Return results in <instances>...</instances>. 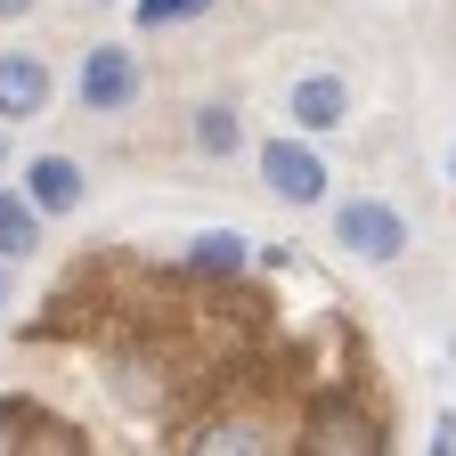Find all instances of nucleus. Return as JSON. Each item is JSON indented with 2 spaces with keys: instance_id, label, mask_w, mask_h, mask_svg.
Listing matches in <instances>:
<instances>
[{
  "instance_id": "f257e3e1",
  "label": "nucleus",
  "mask_w": 456,
  "mask_h": 456,
  "mask_svg": "<svg viewBox=\"0 0 456 456\" xmlns=\"http://www.w3.org/2000/svg\"><path fill=\"white\" fill-rule=\"evenodd\" d=\"M302 448H326V456H375L383 440H375V416H359L342 391H326V399H310V416H302Z\"/></svg>"
},
{
  "instance_id": "f03ea898",
  "label": "nucleus",
  "mask_w": 456,
  "mask_h": 456,
  "mask_svg": "<svg viewBox=\"0 0 456 456\" xmlns=\"http://www.w3.org/2000/svg\"><path fill=\"white\" fill-rule=\"evenodd\" d=\"M334 237L351 245V253H367V261H391L399 245H408V220H399L391 204H342V220H334Z\"/></svg>"
},
{
  "instance_id": "7ed1b4c3",
  "label": "nucleus",
  "mask_w": 456,
  "mask_h": 456,
  "mask_svg": "<svg viewBox=\"0 0 456 456\" xmlns=\"http://www.w3.org/2000/svg\"><path fill=\"white\" fill-rule=\"evenodd\" d=\"M261 180H269L285 204H318V196H326V163H318L310 147H285V139H277V147H261Z\"/></svg>"
},
{
  "instance_id": "20e7f679",
  "label": "nucleus",
  "mask_w": 456,
  "mask_h": 456,
  "mask_svg": "<svg viewBox=\"0 0 456 456\" xmlns=\"http://www.w3.org/2000/svg\"><path fill=\"white\" fill-rule=\"evenodd\" d=\"M139 90V66H131V49H90V66H82V106H98V114H114Z\"/></svg>"
},
{
  "instance_id": "39448f33",
  "label": "nucleus",
  "mask_w": 456,
  "mask_h": 456,
  "mask_svg": "<svg viewBox=\"0 0 456 456\" xmlns=\"http://www.w3.org/2000/svg\"><path fill=\"white\" fill-rule=\"evenodd\" d=\"M49 106V66L41 57H0V123H25Z\"/></svg>"
},
{
  "instance_id": "423d86ee",
  "label": "nucleus",
  "mask_w": 456,
  "mask_h": 456,
  "mask_svg": "<svg viewBox=\"0 0 456 456\" xmlns=\"http://www.w3.org/2000/svg\"><path fill=\"white\" fill-rule=\"evenodd\" d=\"M294 123L302 131H342V123H351V90H342L334 74H310L294 90Z\"/></svg>"
},
{
  "instance_id": "0eeeda50",
  "label": "nucleus",
  "mask_w": 456,
  "mask_h": 456,
  "mask_svg": "<svg viewBox=\"0 0 456 456\" xmlns=\"http://www.w3.org/2000/svg\"><path fill=\"white\" fill-rule=\"evenodd\" d=\"M25 188H33L41 212H74V204H82V171H74L66 155H41V163L25 171Z\"/></svg>"
},
{
  "instance_id": "6e6552de",
  "label": "nucleus",
  "mask_w": 456,
  "mask_h": 456,
  "mask_svg": "<svg viewBox=\"0 0 456 456\" xmlns=\"http://www.w3.org/2000/svg\"><path fill=\"white\" fill-rule=\"evenodd\" d=\"M188 269H196V277H237V269H245V237H228V228L196 237V245H188Z\"/></svg>"
},
{
  "instance_id": "1a4fd4ad",
  "label": "nucleus",
  "mask_w": 456,
  "mask_h": 456,
  "mask_svg": "<svg viewBox=\"0 0 456 456\" xmlns=\"http://www.w3.org/2000/svg\"><path fill=\"white\" fill-rule=\"evenodd\" d=\"M41 245V220H33V204L25 196H0V261H25Z\"/></svg>"
},
{
  "instance_id": "9d476101",
  "label": "nucleus",
  "mask_w": 456,
  "mask_h": 456,
  "mask_svg": "<svg viewBox=\"0 0 456 456\" xmlns=\"http://www.w3.org/2000/svg\"><path fill=\"white\" fill-rule=\"evenodd\" d=\"M0 424H9V432H41L33 448H82V432H74V424H49L41 408H25V399H0Z\"/></svg>"
},
{
  "instance_id": "9b49d317",
  "label": "nucleus",
  "mask_w": 456,
  "mask_h": 456,
  "mask_svg": "<svg viewBox=\"0 0 456 456\" xmlns=\"http://www.w3.org/2000/svg\"><path fill=\"white\" fill-rule=\"evenodd\" d=\"M196 448H228V456H253V448H277V440H269L261 424H245V416H228V424H212Z\"/></svg>"
},
{
  "instance_id": "f8f14e48",
  "label": "nucleus",
  "mask_w": 456,
  "mask_h": 456,
  "mask_svg": "<svg viewBox=\"0 0 456 456\" xmlns=\"http://www.w3.org/2000/svg\"><path fill=\"white\" fill-rule=\"evenodd\" d=\"M196 139H204V155H228V147H237V114H228V106H204L196 114Z\"/></svg>"
},
{
  "instance_id": "ddd939ff",
  "label": "nucleus",
  "mask_w": 456,
  "mask_h": 456,
  "mask_svg": "<svg viewBox=\"0 0 456 456\" xmlns=\"http://www.w3.org/2000/svg\"><path fill=\"white\" fill-rule=\"evenodd\" d=\"M204 9H212V0H139V25H188Z\"/></svg>"
},
{
  "instance_id": "4468645a",
  "label": "nucleus",
  "mask_w": 456,
  "mask_h": 456,
  "mask_svg": "<svg viewBox=\"0 0 456 456\" xmlns=\"http://www.w3.org/2000/svg\"><path fill=\"white\" fill-rule=\"evenodd\" d=\"M17 9H33V0H0V17H17Z\"/></svg>"
},
{
  "instance_id": "2eb2a0df",
  "label": "nucleus",
  "mask_w": 456,
  "mask_h": 456,
  "mask_svg": "<svg viewBox=\"0 0 456 456\" xmlns=\"http://www.w3.org/2000/svg\"><path fill=\"white\" fill-rule=\"evenodd\" d=\"M0 294H9V285H0Z\"/></svg>"
}]
</instances>
